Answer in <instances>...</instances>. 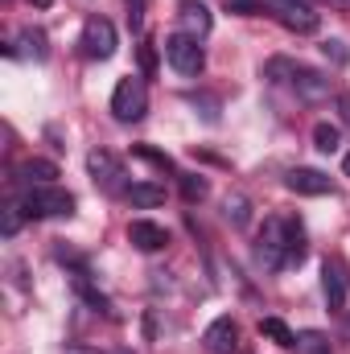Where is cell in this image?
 Returning a JSON list of instances; mask_svg holds the SVG:
<instances>
[{"label":"cell","instance_id":"obj_32","mask_svg":"<svg viewBox=\"0 0 350 354\" xmlns=\"http://www.w3.org/2000/svg\"><path fill=\"white\" fill-rule=\"evenodd\" d=\"M29 4H33V8H50L54 0H29Z\"/></svg>","mask_w":350,"mask_h":354},{"label":"cell","instance_id":"obj_14","mask_svg":"<svg viewBox=\"0 0 350 354\" xmlns=\"http://www.w3.org/2000/svg\"><path fill=\"white\" fill-rule=\"evenodd\" d=\"M4 54H8V58L25 54V58H37V62H42V58L50 54V46H46V33H42V29H21V33H17V46H4Z\"/></svg>","mask_w":350,"mask_h":354},{"label":"cell","instance_id":"obj_26","mask_svg":"<svg viewBox=\"0 0 350 354\" xmlns=\"http://www.w3.org/2000/svg\"><path fill=\"white\" fill-rule=\"evenodd\" d=\"M223 8L235 12V17H264L268 12V4H260V0H227Z\"/></svg>","mask_w":350,"mask_h":354},{"label":"cell","instance_id":"obj_35","mask_svg":"<svg viewBox=\"0 0 350 354\" xmlns=\"http://www.w3.org/2000/svg\"><path fill=\"white\" fill-rule=\"evenodd\" d=\"M347 334H350V313H347Z\"/></svg>","mask_w":350,"mask_h":354},{"label":"cell","instance_id":"obj_4","mask_svg":"<svg viewBox=\"0 0 350 354\" xmlns=\"http://www.w3.org/2000/svg\"><path fill=\"white\" fill-rule=\"evenodd\" d=\"M165 62L174 66L181 79H198L202 75V66H206V54H202V46H198V37H190V33H169L165 37Z\"/></svg>","mask_w":350,"mask_h":354},{"label":"cell","instance_id":"obj_33","mask_svg":"<svg viewBox=\"0 0 350 354\" xmlns=\"http://www.w3.org/2000/svg\"><path fill=\"white\" fill-rule=\"evenodd\" d=\"M326 4H334V8H350V0H326Z\"/></svg>","mask_w":350,"mask_h":354},{"label":"cell","instance_id":"obj_34","mask_svg":"<svg viewBox=\"0 0 350 354\" xmlns=\"http://www.w3.org/2000/svg\"><path fill=\"white\" fill-rule=\"evenodd\" d=\"M342 174L350 177V153H347V157H342Z\"/></svg>","mask_w":350,"mask_h":354},{"label":"cell","instance_id":"obj_13","mask_svg":"<svg viewBox=\"0 0 350 354\" xmlns=\"http://www.w3.org/2000/svg\"><path fill=\"white\" fill-rule=\"evenodd\" d=\"M293 91H297L305 103H322V99L330 95V75L309 71V66H297V75H293Z\"/></svg>","mask_w":350,"mask_h":354},{"label":"cell","instance_id":"obj_20","mask_svg":"<svg viewBox=\"0 0 350 354\" xmlns=\"http://www.w3.org/2000/svg\"><path fill=\"white\" fill-rule=\"evenodd\" d=\"M297 66H301V62H293V58H268V62H264V79H268V83H293Z\"/></svg>","mask_w":350,"mask_h":354},{"label":"cell","instance_id":"obj_17","mask_svg":"<svg viewBox=\"0 0 350 354\" xmlns=\"http://www.w3.org/2000/svg\"><path fill=\"white\" fill-rule=\"evenodd\" d=\"M223 214H227L231 227H248V223H252V202H248V194L231 189V194L223 198Z\"/></svg>","mask_w":350,"mask_h":354},{"label":"cell","instance_id":"obj_28","mask_svg":"<svg viewBox=\"0 0 350 354\" xmlns=\"http://www.w3.org/2000/svg\"><path fill=\"white\" fill-rule=\"evenodd\" d=\"M128 4V25H132V33H140L145 29V8H149V0H124Z\"/></svg>","mask_w":350,"mask_h":354},{"label":"cell","instance_id":"obj_16","mask_svg":"<svg viewBox=\"0 0 350 354\" xmlns=\"http://www.w3.org/2000/svg\"><path fill=\"white\" fill-rule=\"evenodd\" d=\"M54 177H58V165H54V161L29 157V161L21 165V181H25V185H54Z\"/></svg>","mask_w":350,"mask_h":354},{"label":"cell","instance_id":"obj_2","mask_svg":"<svg viewBox=\"0 0 350 354\" xmlns=\"http://www.w3.org/2000/svg\"><path fill=\"white\" fill-rule=\"evenodd\" d=\"M21 206L29 218H71L75 214V198L58 185H29Z\"/></svg>","mask_w":350,"mask_h":354},{"label":"cell","instance_id":"obj_12","mask_svg":"<svg viewBox=\"0 0 350 354\" xmlns=\"http://www.w3.org/2000/svg\"><path fill=\"white\" fill-rule=\"evenodd\" d=\"M128 243L136 252H161L169 243V231L157 227V223H149V218H136V223H128Z\"/></svg>","mask_w":350,"mask_h":354},{"label":"cell","instance_id":"obj_15","mask_svg":"<svg viewBox=\"0 0 350 354\" xmlns=\"http://www.w3.org/2000/svg\"><path fill=\"white\" fill-rule=\"evenodd\" d=\"M124 198H128L132 206H140V210H153V206H161V202H165V185L136 181V185H128V189H124Z\"/></svg>","mask_w":350,"mask_h":354},{"label":"cell","instance_id":"obj_31","mask_svg":"<svg viewBox=\"0 0 350 354\" xmlns=\"http://www.w3.org/2000/svg\"><path fill=\"white\" fill-rule=\"evenodd\" d=\"M338 111H342V124L350 128V91H342V95H338Z\"/></svg>","mask_w":350,"mask_h":354},{"label":"cell","instance_id":"obj_21","mask_svg":"<svg viewBox=\"0 0 350 354\" xmlns=\"http://www.w3.org/2000/svg\"><path fill=\"white\" fill-rule=\"evenodd\" d=\"M177 185H181V198H185V202H202V198L210 194V181L202 174H181Z\"/></svg>","mask_w":350,"mask_h":354},{"label":"cell","instance_id":"obj_10","mask_svg":"<svg viewBox=\"0 0 350 354\" xmlns=\"http://www.w3.org/2000/svg\"><path fill=\"white\" fill-rule=\"evenodd\" d=\"M284 185H288L293 194H301V198H322V194H334V181H330V174H322V169H288Z\"/></svg>","mask_w":350,"mask_h":354},{"label":"cell","instance_id":"obj_9","mask_svg":"<svg viewBox=\"0 0 350 354\" xmlns=\"http://www.w3.org/2000/svg\"><path fill=\"white\" fill-rule=\"evenodd\" d=\"M239 346V326H235V317H214L210 326H206V334H202V351L206 354H235Z\"/></svg>","mask_w":350,"mask_h":354},{"label":"cell","instance_id":"obj_30","mask_svg":"<svg viewBox=\"0 0 350 354\" xmlns=\"http://www.w3.org/2000/svg\"><path fill=\"white\" fill-rule=\"evenodd\" d=\"M140 71H145V75H153V71H157V54H153V41H145V46H140Z\"/></svg>","mask_w":350,"mask_h":354},{"label":"cell","instance_id":"obj_11","mask_svg":"<svg viewBox=\"0 0 350 354\" xmlns=\"http://www.w3.org/2000/svg\"><path fill=\"white\" fill-rule=\"evenodd\" d=\"M177 21H181V33H190V37H198V41L214 29V17H210V8H206L202 0H181V4H177Z\"/></svg>","mask_w":350,"mask_h":354},{"label":"cell","instance_id":"obj_6","mask_svg":"<svg viewBox=\"0 0 350 354\" xmlns=\"http://www.w3.org/2000/svg\"><path fill=\"white\" fill-rule=\"evenodd\" d=\"M268 17H276L288 33H317V25H322V17L313 12L309 0H272Z\"/></svg>","mask_w":350,"mask_h":354},{"label":"cell","instance_id":"obj_27","mask_svg":"<svg viewBox=\"0 0 350 354\" xmlns=\"http://www.w3.org/2000/svg\"><path fill=\"white\" fill-rule=\"evenodd\" d=\"M132 153H136V157H140V161H149V165H157V169H161V174H165V169H174V161H169V157H165V153H153V149H145V145H136V149H132Z\"/></svg>","mask_w":350,"mask_h":354},{"label":"cell","instance_id":"obj_5","mask_svg":"<svg viewBox=\"0 0 350 354\" xmlns=\"http://www.w3.org/2000/svg\"><path fill=\"white\" fill-rule=\"evenodd\" d=\"M79 50H83V58H91V62H107L116 54V25L107 17H87L83 37H79Z\"/></svg>","mask_w":350,"mask_h":354},{"label":"cell","instance_id":"obj_1","mask_svg":"<svg viewBox=\"0 0 350 354\" xmlns=\"http://www.w3.org/2000/svg\"><path fill=\"white\" fill-rule=\"evenodd\" d=\"M305 231L297 218H284V214H272L264 218L260 227V243H256V260L268 272H284V268H297L305 260Z\"/></svg>","mask_w":350,"mask_h":354},{"label":"cell","instance_id":"obj_29","mask_svg":"<svg viewBox=\"0 0 350 354\" xmlns=\"http://www.w3.org/2000/svg\"><path fill=\"white\" fill-rule=\"evenodd\" d=\"M322 54H326L330 62H338V66H347V62H350V50L342 46V41H326V46H322Z\"/></svg>","mask_w":350,"mask_h":354},{"label":"cell","instance_id":"obj_23","mask_svg":"<svg viewBox=\"0 0 350 354\" xmlns=\"http://www.w3.org/2000/svg\"><path fill=\"white\" fill-rule=\"evenodd\" d=\"M185 103L198 107L206 124H219V99H214V95H185Z\"/></svg>","mask_w":350,"mask_h":354},{"label":"cell","instance_id":"obj_19","mask_svg":"<svg viewBox=\"0 0 350 354\" xmlns=\"http://www.w3.org/2000/svg\"><path fill=\"white\" fill-rule=\"evenodd\" d=\"M71 284H75V292H79V297L87 301L91 309H99V313H107V297H103V292H99V288L91 284V280H87V272H83V268H79V272L71 276Z\"/></svg>","mask_w":350,"mask_h":354},{"label":"cell","instance_id":"obj_7","mask_svg":"<svg viewBox=\"0 0 350 354\" xmlns=\"http://www.w3.org/2000/svg\"><path fill=\"white\" fill-rule=\"evenodd\" d=\"M87 174L103 194H124V189H128V185H124V165H120L107 149H91L87 153Z\"/></svg>","mask_w":350,"mask_h":354},{"label":"cell","instance_id":"obj_18","mask_svg":"<svg viewBox=\"0 0 350 354\" xmlns=\"http://www.w3.org/2000/svg\"><path fill=\"white\" fill-rule=\"evenodd\" d=\"M260 334H264V338H272L280 351H297V334H293L280 317H264V322H260Z\"/></svg>","mask_w":350,"mask_h":354},{"label":"cell","instance_id":"obj_8","mask_svg":"<svg viewBox=\"0 0 350 354\" xmlns=\"http://www.w3.org/2000/svg\"><path fill=\"white\" fill-rule=\"evenodd\" d=\"M322 292H326L330 309H342V305H347V297H350V268H347V260L326 256V264H322Z\"/></svg>","mask_w":350,"mask_h":354},{"label":"cell","instance_id":"obj_22","mask_svg":"<svg viewBox=\"0 0 350 354\" xmlns=\"http://www.w3.org/2000/svg\"><path fill=\"white\" fill-rule=\"evenodd\" d=\"M297 354H334V351H330V338H326V334L301 330V334H297Z\"/></svg>","mask_w":350,"mask_h":354},{"label":"cell","instance_id":"obj_24","mask_svg":"<svg viewBox=\"0 0 350 354\" xmlns=\"http://www.w3.org/2000/svg\"><path fill=\"white\" fill-rule=\"evenodd\" d=\"M338 140H342V136H338L334 124H317V128H313V145H317L322 153H338Z\"/></svg>","mask_w":350,"mask_h":354},{"label":"cell","instance_id":"obj_3","mask_svg":"<svg viewBox=\"0 0 350 354\" xmlns=\"http://www.w3.org/2000/svg\"><path fill=\"white\" fill-rule=\"evenodd\" d=\"M145 111H149V83L140 75L120 79L111 91V115L120 124H136V120H145Z\"/></svg>","mask_w":350,"mask_h":354},{"label":"cell","instance_id":"obj_25","mask_svg":"<svg viewBox=\"0 0 350 354\" xmlns=\"http://www.w3.org/2000/svg\"><path fill=\"white\" fill-rule=\"evenodd\" d=\"M25 218H29V214H25V206H21V202H8V206H4V223H0V231L12 239V235L21 231V223H25Z\"/></svg>","mask_w":350,"mask_h":354}]
</instances>
